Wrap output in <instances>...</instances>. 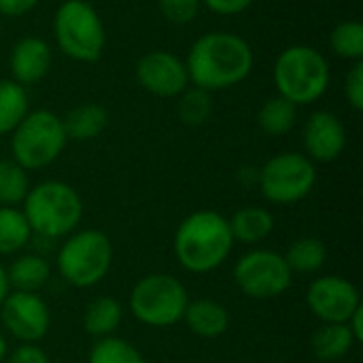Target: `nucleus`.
<instances>
[{
	"label": "nucleus",
	"instance_id": "nucleus-19",
	"mask_svg": "<svg viewBox=\"0 0 363 363\" xmlns=\"http://www.w3.org/2000/svg\"><path fill=\"white\" fill-rule=\"evenodd\" d=\"M228 221L234 242L242 245H259L274 230V215L262 206H245L236 211Z\"/></svg>",
	"mask_w": 363,
	"mask_h": 363
},
{
	"label": "nucleus",
	"instance_id": "nucleus-15",
	"mask_svg": "<svg viewBox=\"0 0 363 363\" xmlns=\"http://www.w3.org/2000/svg\"><path fill=\"white\" fill-rule=\"evenodd\" d=\"M53 64V49L40 36H23L19 38L9 55L11 79L21 87H30L40 83Z\"/></svg>",
	"mask_w": 363,
	"mask_h": 363
},
{
	"label": "nucleus",
	"instance_id": "nucleus-28",
	"mask_svg": "<svg viewBox=\"0 0 363 363\" xmlns=\"http://www.w3.org/2000/svg\"><path fill=\"white\" fill-rule=\"evenodd\" d=\"M332 51L349 62L363 60V23L357 19H345L330 32Z\"/></svg>",
	"mask_w": 363,
	"mask_h": 363
},
{
	"label": "nucleus",
	"instance_id": "nucleus-16",
	"mask_svg": "<svg viewBox=\"0 0 363 363\" xmlns=\"http://www.w3.org/2000/svg\"><path fill=\"white\" fill-rule=\"evenodd\" d=\"M183 321L189 328V332L200 338H219L230 328V313L221 302L200 298L194 302L189 300Z\"/></svg>",
	"mask_w": 363,
	"mask_h": 363
},
{
	"label": "nucleus",
	"instance_id": "nucleus-24",
	"mask_svg": "<svg viewBox=\"0 0 363 363\" xmlns=\"http://www.w3.org/2000/svg\"><path fill=\"white\" fill-rule=\"evenodd\" d=\"M32 240V230L17 206H0V255H17Z\"/></svg>",
	"mask_w": 363,
	"mask_h": 363
},
{
	"label": "nucleus",
	"instance_id": "nucleus-5",
	"mask_svg": "<svg viewBox=\"0 0 363 363\" xmlns=\"http://www.w3.org/2000/svg\"><path fill=\"white\" fill-rule=\"evenodd\" d=\"M53 38L66 57L81 64L98 62L106 47L102 17L87 0H64L55 9Z\"/></svg>",
	"mask_w": 363,
	"mask_h": 363
},
{
	"label": "nucleus",
	"instance_id": "nucleus-34",
	"mask_svg": "<svg viewBox=\"0 0 363 363\" xmlns=\"http://www.w3.org/2000/svg\"><path fill=\"white\" fill-rule=\"evenodd\" d=\"M40 0H0V15L4 17H21L30 13Z\"/></svg>",
	"mask_w": 363,
	"mask_h": 363
},
{
	"label": "nucleus",
	"instance_id": "nucleus-20",
	"mask_svg": "<svg viewBox=\"0 0 363 363\" xmlns=\"http://www.w3.org/2000/svg\"><path fill=\"white\" fill-rule=\"evenodd\" d=\"M123 321V306L113 296L94 298L83 313V330L94 338L115 336Z\"/></svg>",
	"mask_w": 363,
	"mask_h": 363
},
{
	"label": "nucleus",
	"instance_id": "nucleus-10",
	"mask_svg": "<svg viewBox=\"0 0 363 363\" xmlns=\"http://www.w3.org/2000/svg\"><path fill=\"white\" fill-rule=\"evenodd\" d=\"M236 287L251 300L281 298L294 283L283 253L272 249H251L238 257L232 270Z\"/></svg>",
	"mask_w": 363,
	"mask_h": 363
},
{
	"label": "nucleus",
	"instance_id": "nucleus-25",
	"mask_svg": "<svg viewBox=\"0 0 363 363\" xmlns=\"http://www.w3.org/2000/svg\"><path fill=\"white\" fill-rule=\"evenodd\" d=\"M30 111L26 87L13 79H0V136L11 134Z\"/></svg>",
	"mask_w": 363,
	"mask_h": 363
},
{
	"label": "nucleus",
	"instance_id": "nucleus-2",
	"mask_svg": "<svg viewBox=\"0 0 363 363\" xmlns=\"http://www.w3.org/2000/svg\"><path fill=\"white\" fill-rule=\"evenodd\" d=\"M234 245L228 217L217 211H196L179 223L172 247L181 268L208 274L228 262Z\"/></svg>",
	"mask_w": 363,
	"mask_h": 363
},
{
	"label": "nucleus",
	"instance_id": "nucleus-32",
	"mask_svg": "<svg viewBox=\"0 0 363 363\" xmlns=\"http://www.w3.org/2000/svg\"><path fill=\"white\" fill-rule=\"evenodd\" d=\"M6 363H51V359L38 345H19L6 355Z\"/></svg>",
	"mask_w": 363,
	"mask_h": 363
},
{
	"label": "nucleus",
	"instance_id": "nucleus-36",
	"mask_svg": "<svg viewBox=\"0 0 363 363\" xmlns=\"http://www.w3.org/2000/svg\"><path fill=\"white\" fill-rule=\"evenodd\" d=\"M11 285H9V277H6V268L0 264V304L4 302V298L9 296Z\"/></svg>",
	"mask_w": 363,
	"mask_h": 363
},
{
	"label": "nucleus",
	"instance_id": "nucleus-13",
	"mask_svg": "<svg viewBox=\"0 0 363 363\" xmlns=\"http://www.w3.org/2000/svg\"><path fill=\"white\" fill-rule=\"evenodd\" d=\"M134 74L138 85L157 98H177L189 87L185 60L164 49H153L140 55Z\"/></svg>",
	"mask_w": 363,
	"mask_h": 363
},
{
	"label": "nucleus",
	"instance_id": "nucleus-7",
	"mask_svg": "<svg viewBox=\"0 0 363 363\" xmlns=\"http://www.w3.org/2000/svg\"><path fill=\"white\" fill-rule=\"evenodd\" d=\"M68 136L62 117L49 108L28 111L26 117L11 132V153L21 168L43 170L51 166L66 149Z\"/></svg>",
	"mask_w": 363,
	"mask_h": 363
},
{
	"label": "nucleus",
	"instance_id": "nucleus-11",
	"mask_svg": "<svg viewBox=\"0 0 363 363\" xmlns=\"http://www.w3.org/2000/svg\"><path fill=\"white\" fill-rule=\"evenodd\" d=\"M0 321L19 345H38L51 328V311L40 294L9 291L0 304Z\"/></svg>",
	"mask_w": 363,
	"mask_h": 363
},
{
	"label": "nucleus",
	"instance_id": "nucleus-37",
	"mask_svg": "<svg viewBox=\"0 0 363 363\" xmlns=\"http://www.w3.org/2000/svg\"><path fill=\"white\" fill-rule=\"evenodd\" d=\"M6 355H9V345H6V338H4V334L0 332V363L6 362Z\"/></svg>",
	"mask_w": 363,
	"mask_h": 363
},
{
	"label": "nucleus",
	"instance_id": "nucleus-23",
	"mask_svg": "<svg viewBox=\"0 0 363 363\" xmlns=\"http://www.w3.org/2000/svg\"><path fill=\"white\" fill-rule=\"evenodd\" d=\"M283 257L294 274H315L328 262V247L319 238L304 236L294 240Z\"/></svg>",
	"mask_w": 363,
	"mask_h": 363
},
{
	"label": "nucleus",
	"instance_id": "nucleus-3",
	"mask_svg": "<svg viewBox=\"0 0 363 363\" xmlns=\"http://www.w3.org/2000/svg\"><path fill=\"white\" fill-rule=\"evenodd\" d=\"M21 213L32 236L57 240L70 236L83 219V200L79 191L64 181H43L30 187L21 202Z\"/></svg>",
	"mask_w": 363,
	"mask_h": 363
},
{
	"label": "nucleus",
	"instance_id": "nucleus-8",
	"mask_svg": "<svg viewBox=\"0 0 363 363\" xmlns=\"http://www.w3.org/2000/svg\"><path fill=\"white\" fill-rule=\"evenodd\" d=\"M130 313L147 328H172L183 321L189 304L185 285L166 272H153L136 281L130 291Z\"/></svg>",
	"mask_w": 363,
	"mask_h": 363
},
{
	"label": "nucleus",
	"instance_id": "nucleus-27",
	"mask_svg": "<svg viewBox=\"0 0 363 363\" xmlns=\"http://www.w3.org/2000/svg\"><path fill=\"white\" fill-rule=\"evenodd\" d=\"M177 100H179L177 102L179 119L189 128H198L206 123L213 115V96L206 89L189 85L183 94L177 96Z\"/></svg>",
	"mask_w": 363,
	"mask_h": 363
},
{
	"label": "nucleus",
	"instance_id": "nucleus-30",
	"mask_svg": "<svg viewBox=\"0 0 363 363\" xmlns=\"http://www.w3.org/2000/svg\"><path fill=\"white\" fill-rule=\"evenodd\" d=\"M157 6L166 21L174 26H187L198 17L202 0H157Z\"/></svg>",
	"mask_w": 363,
	"mask_h": 363
},
{
	"label": "nucleus",
	"instance_id": "nucleus-12",
	"mask_svg": "<svg viewBox=\"0 0 363 363\" xmlns=\"http://www.w3.org/2000/svg\"><path fill=\"white\" fill-rule=\"evenodd\" d=\"M306 306L321 323H347L362 308V296L349 279L325 274L308 285Z\"/></svg>",
	"mask_w": 363,
	"mask_h": 363
},
{
	"label": "nucleus",
	"instance_id": "nucleus-33",
	"mask_svg": "<svg viewBox=\"0 0 363 363\" xmlns=\"http://www.w3.org/2000/svg\"><path fill=\"white\" fill-rule=\"evenodd\" d=\"M255 0H202V4L215 13V15H221V17H234V15H240L245 13Z\"/></svg>",
	"mask_w": 363,
	"mask_h": 363
},
{
	"label": "nucleus",
	"instance_id": "nucleus-1",
	"mask_svg": "<svg viewBox=\"0 0 363 363\" xmlns=\"http://www.w3.org/2000/svg\"><path fill=\"white\" fill-rule=\"evenodd\" d=\"M255 55L245 36L225 30H213L194 40L185 66L189 85L221 91L240 85L253 72Z\"/></svg>",
	"mask_w": 363,
	"mask_h": 363
},
{
	"label": "nucleus",
	"instance_id": "nucleus-17",
	"mask_svg": "<svg viewBox=\"0 0 363 363\" xmlns=\"http://www.w3.org/2000/svg\"><path fill=\"white\" fill-rule=\"evenodd\" d=\"M62 123H64V132H66L68 140H77V143L94 140L106 130L108 111L102 104L85 102V104L70 108L62 117Z\"/></svg>",
	"mask_w": 363,
	"mask_h": 363
},
{
	"label": "nucleus",
	"instance_id": "nucleus-29",
	"mask_svg": "<svg viewBox=\"0 0 363 363\" xmlns=\"http://www.w3.org/2000/svg\"><path fill=\"white\" fill-rule=\"evenodd\" d=\"M87 363H147L143 353L119 336L98 338L89 351Z\"/></svg>",
	"mask_w": 363,
	"mask_h": 363
},
{
	"label": "nucleus",
	"instance_id": "nucleus-18",
	"mask_svg": "<svg viewBox=\"0 0 363 363\" xmlns=\"http://www.w3.org/2000/svg\"><path fill=\"white\" fill-rule=\"evenodd\" d=\"M6 277L13 291L38 294L51 279V266L38 253H21L6 268Z\"/></svg>",
	"mask_w": 363,
	"mask_h": 363
},
{
	"label": "nucleus",
	"instance_id": "nucleus-31",
	"mask_svg": "<svg viewBox=\"0 0 363 363\" xmlns=\"http://www.w3.org/2000/svg\"><path fill=\"white\" fill-rule=\"evenodd\" d=\"M345 96L347 102L351 104L353 111H362L363 108V62H353L351 70L347 72L345 79Z\"/></svg>",
	"mask_w": 363,
	"mask_h": 363
},
{
	"label": "nucleus",
	"instance_id": "nucleus-6",
	"mask_svg": "<svg viewBox=\"0 0 363 363\" xmlns=\"http://www.w3.org/2000/svg\"><path fill=\"white\" fill-rule=\"evenodd\" d=\"M111 266L113 242L102 230H74L57 251V272L77 289H89L102 283Z\"/></svg>",
	"mask_w": 363,
	"mask_h": 363
},
{
	"label": "nucleus",
	"instance_id": "nucleus-22",
	"mask_svg": "<svg viewBox=\"0 0 363 363\" xmlns=\"http://www.w3.org/2000/svg\"><path fill=\"white\" fill-rule=\"evenodd\" d=\"M298 121V106L281 96L268 98L257 111V125L266 136L279 138L289 134Z\"/></svg>",
	"mask_w": 363,
	"mask_h": 363
},
{
	"label": "nucleus",
	"instance_id": "nucleus-9",
	"mask_svg": "<svg viewBox=\"0 0 363 363\" xmlns=\"http://www.w3.org/2000/svg\"><path fill=\"white\" fill-rule=\"evenodd\" d=\"M257 185L268 202L279 206L296 204L315 189L317 166L304 153L283 151L257 170Z\"/></svg>",
	"mask_w": 363,
	"mask_h": 363
},
{
	"label": "nucleus",
	"instance_id": "nucleus-35",
	"mask_svg": "<svg viewBox=\"0 0 363 363\" xmlns=\"http://www.w3.org/2000/svg\"><path fill=\"white\" fill-rule=\"evenodd\" d=\"M363 306L347 321V325H349V330H351V334H353V338H355V342L359 345L363 342Z\"/></svg>",
	"mask_w": 363,
	"mask_h": 363
},
{
	"label": "nucleus",
	"instance_id": "nucleus-26",
	"mask_svg": "<svg viewBox=\"0 0 363 363\" xmlns=\"http://www.w3.org/2000/svg\"><path fill=\"white\" fill-rule=\"evenodd\" d=\"M28 170L15 160H0V206H21L30 191Z\"/></svg>",
	"mask_w": 363,
	"mask_h": 363
},
{
	"label": "nucleus",
	"instance_id": "nucleus-4",
	"mask_svg": "<svg viewBox=\"0 0 363 363\" xmlns=\"http://www.w3.org/2000/svg\"><path fill=\"white\" fill-rule=\"evenodd\" d=\"M330 64L325 55L311 45H291L283 49L272 68V81L281 98L296 106L321 100L330 87Z\"/></svg>",
	"mask_w": 363,
	"mask_h": 363
},
{
	"label": "nucleus",
	"instance_id": "nucleus-21",
	"mask_svg": "<svg viewBox=\"0 0 363 363\" xmlns=\"http://www.w3.org/2000/svg\"><path fill=\"white\" fill-rule=\"evenodd\" d=\"M355 345L347 323H321L311 338V349L321 362H338L349 355Z\"/></svg>",
	"mask_w": 363,
	"mask_h": 363
},
{
	"label": "nucleus",
	"instance_id": "nucleus-14",
	"mask_svg": "<svg viewBox=\"0 0 363 363\" xmlns=\"http://www.w3.org/2000/svg\"><path fill=\"white\" fill-rule=\"evenodd\" d=\"M304 155L315 164H330L347 149V128L332 111H315L302 128Z\"/></svg>",
	"mask_w": 363,
	"mask_h": 363
}]
</instances>
